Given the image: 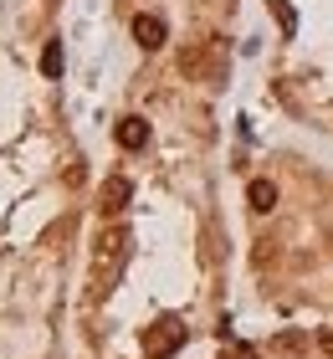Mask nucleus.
Listing matches in <instances>:
<instances>
[{
	"label": "nucleus",
	"mask_w": 333,
	"mask_h": 359,
	"mask_svg": "<svg viewBox=\"0 0 333 359\" xmlns=\"http://www.w3.org/2000/svg\"><path fill=\"white\" fill-rule=\"evenodd\" d=\"M179 344H185V323L179 318H159L154 329H144V354L149 359H170Z\"/></svg>",
	"instance_id": "f257e3e1"
},
{
	"label": "nucleus",
	"mask_w": 333,
	"mask_h": 359,
	"mask_svg": "<svg viewBox=\"0 0 333 359\" xmlns=\"http://www.w3.org/2000/svg\"><path fill=\"white\" fill-rule=\"evenodd\" d=\"M164 36H170V26H164L159 21V15H133V41H139L144 46V52H159V46H164Z\"/></svg>",
	"instance_id": "f03ea898"
},
{
	"label": "nucleus",
	"mask_w": 333,
	"mask_h": 359,
	"mask_svg": "<svg viewBox=\"0 0 333 359\" xmlns=\"http://www.w3.org/2000/svg\"><path fill=\"white\" fill-rule=\"evenodd\" d=\"M113 134H118L123 149H144V144H149V123H144V118H118Z\"/></svg>",
	"instance_id": "7ed1b4c3"
},
{
	"label": "nucleus",
	"mask_w": 333,
	"mask_h": 359,
	"mask_svg": "<svg viewBox=\"0 0 333 359\" xmlns=\"http://www.w3.org/2000/svg\"><path fill=\"white\" fill-rule=\"evenodd\" d=\"M128 195H133V185H128L123 175H108V180H103V210H123Z\"/></svg>",
	"instance_id": "20e7f679"
},
{
	"label": "nucleus",
	"mask_w": 333,
	"mask_h": 359,
	"mask_svg": "<svg viewBox=\"0 0 333 359\" xmlns=\"http://www.w3.org/2000/svg\"><path fill=\"white\" fill-rule=\"evenodd\" d=\"M246 201H252V210L266 216V210L277 205V185H272V180H252V185H246Z\"/></svg>",
	"instance_id": "39448f33"
},
{
	"label": "nucleus",
	"mask_w": 333,
	"mask_h": 359,
	"mask_svg": "<svg viewBox=\"0 0 333 359\" xmlns=\"http://www.w3.org/2000/svg\"><path fill=\"white\" fill-rule=\"evenodd\" d=\"M41 72H46V77H62V41H46V52H41Z\"/></svg>",
	"instance_id": "423d86ee"
},
{
	"label": "nucleus",
	"mask_w": 333,
	"mask_h": 359,
	"mask_svg": "<svg viewBox=\"0 0 333 359\" xmlns=\"http://www.w3.org/2000/svg\"><path fill=\"white\" fill-rule=\"evenodd\" d=\"M272 11H277V26H282V31H292V26H297V15H292L287 0H272Z\"/></svg>",
	"instance_id": "0eeeda50"
},
{
	"label": "nucleus",
	"mask_w": 333,
	"mask_h": 359,
	"mask_svg": "<svg viewBox=\"0 0 333 359\" xmlns=\"http://www.w3.org/2000/svg\"><path fill=\"white\" fill-rule=\"evenodd\" d=\"M221 359H257V349H252V344H226Z\"/></svg>",
	"instance_id": "6e6552de"
},
{
	"label": "nucleus",
	"mask_w": 333,
	"mask_h": 359,
	"mask_svg": "<svg viewBox=\"0 0 333 359\" xmlns=\"http://www.w3.org/2000/svg\"><path fill=\"white\" fill-rule=\"evenodd\" d=\"M303 344H308V339H303V334H282V339H277V349H287V354H297V349H303Z\"/></svg>",
	"instance_id": "1a4fd4ad"
},
{
	"label": "nucleus",
	"mask_w": 333,
	"mask_h": 359,
	"mask_svg": "<svg viewBox=\"0 0 333 359\" xmlns=\"http://www.w3.org/2000/svg\"><path fill=\"white\" fill-rule=\"evenodd\" d=\"M318 344H323V354H328V359H333V329H328V334H323V339H318Z\"/></svg>",
	"instance_id": "9d476101"
}]
</instances>
